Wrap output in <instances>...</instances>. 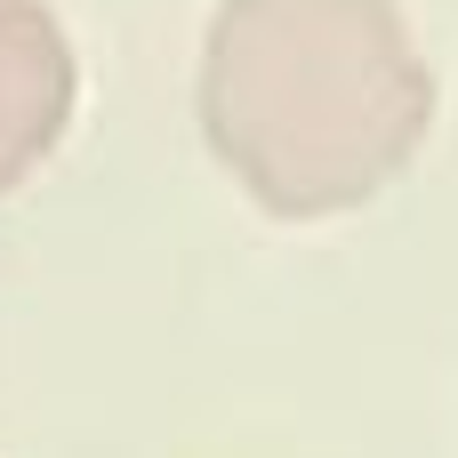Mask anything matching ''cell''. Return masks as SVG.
<instances>
[{
    "instance_id": "cell-1",
    "label": "cell",
    "mask_w": 458,
    "mask_h": 458,
    "mask_svg": "<svg viewBox=\"0 0 458 458\" xmlns=\"http://www.w3.org/2000/svg\"><path fill=\"white\" fill-rule=\"evenodd\" d=\"M193 105L266 217H346L411 169L435 72L394 0H217Z\"/></svg>"
},
{
    "instance_id": "cell-2",
    "label": "cell",
    "mask_w": 458,
    "mask_h": 458,
    "mask_svg": "<svg viewBox=\"0 0 458 458\" xmlns=\"http://www.w3.org/2000/svg\"><path fill=\"white\" fill-rule=\"evenodd\" d=\"M81 64L48 0H0V193H16L72 129Z\"/></svg>"
}]
</instances>
